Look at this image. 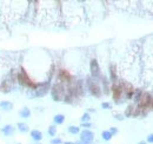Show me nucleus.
<instances>
[{"label":"nucleus","mask_w":153,"mask_h":144,"mask_svg":"<svg viewBox=\"0 0 153 144\" xmlns=\"http://www.w3.org/2000/svg\"><path fill=\"white\" fill-rule=\"evenodd\" d=\"M17 80H18V83H19L20 85H22V86H25V88H28V89H31L32 91L35 90V89L39 86V83H35L34 80H32L24 67H21L20 72L17 75Z\"/></svg>","instance_id":"obj_1"},{"label":"nucleus","mask_w":153,"mask_h":144,"mask_svg":"<svg viewBox=\"0 0 153 144\" xmlns=\"http://www.w3.org/2000/svg\"><path fill=\"white\" fill-rule=\"evenodd\" d=\"M51 95H52L53 101H56V102L63 101L64 97H65V95H66V89H65L64 84L60 83V82L56 83V84L51 88Z\"/></svg>","instance_id":"obj_2"},{"label":"nucleus","mask_w":153,"mask_h":144,"mask_svg":"<svg viewBox=\"0 0 153 144\" xmlns=\"http://www.w3.org/2000/svg\"><path fill=\"white\" fill-rule=\"evenodd\" d=\"M86 83H87V89H88V91L92 96H94L97 98L101 97V88H100V85L98 84L97 80H94L93 78H87Z\"/></svg>","instance_id":"obj_3"},{"label":"nucleus","mask_w":153,"mask_h":144,"mask_svg":"<svg viewBox=\"0 0 153 144\" xmlns=\"http://www.w3.org/2000/svg\"><path fill=\"white\" fill-rule=\"evenodd\" d=\"M89 71H91V78H93L94 80L101 78V71L97 59H92L89 62Z\"/></svg>","instance_id":"obj_4"},{"label":"nucleus","mask_w":153,"mask_h":144,"mask_svg":"<svg viewBox=\"0 0 153 144\" xmlns=\"http://www.w3.org/2000/svg\"><path fill=\"white\" fill-rule=\"evenodd\" d=\"M80 141L85 143H93L94 141V132L91 131L89 129H84L80 131Z\"/></svg>","instance_id":"obj_5"},{"label":"nucleus","mask_w":153,"mask_h":144,"mask_svg":"<svg viewBox=\"0 0 153 144\" xmlns=\"http://www.w3.org/2000/svg\"><path fill=\"white\" fill-rule=\"evenodd\" d=\"M111 91H112L113 99L115 101V103H118V102H119V99H120V97H121V95H123V92H124L121 84H119V83H114V84L112 85V88H111Z\"/></svg>","instance_id":"obj_6"},{"label":"nucleus","mask_w":153,"mask_h":144,"mask_svg":"<svg viewBox=\"0 0 153 144\" xmlns=\"http://www.w3.org/2000/svg\"><path fill=\"white\" fill-rule=\"evenodd\" d=\"M58 78L60 80V83H69L71 84L72 83V76L69 71L66 70H59L58 72Z\"/></svg>","instance_id":"obj_7"},{"label":"nucleus","mask_w":153,"mask_h":144,"mask_svg":"<svg viewBox=\"0 0 153 144\" xmlns=\"http://www.w3.org/2000/svg\"><path fill=\"white\" fill-rule=\"evenodd\" d=\"M15 127H13V125H11V124H6V125H4L2 128H1V132L5 135V136H12L14 132H15Z\"/></svg>","instance_id":"obj_8"},{"label":"nucleus","mask_w":153,"mask_h":144,"mask_svg":"<svg viewBox=\"0 0 153 144\" xmlns=\"http://www.w3.org/2000/svg\"><path fill=\"white\" fill-rule=\"evenodd\" d=\"M30 135H31V138L33 140V141H35L37 143H39L41 140H43V132L41 131H39V130H32L31 132H30Z\"/></svg>","instance_id":"obj_9"},{"label":"nucleus","mask_w":153,"mask_h":144,"mask_svg":"<svg viewBox=\"0 0 153 144\" xmlns=\"http://www.w3.org/2000/svg\"><path fill=\"white\" fill-rule=\"evenodd\" d=\"M0 109L4 111H11L13 109V103L9 101H1L0 102Z\"/></svg>","instance_id":"obj_10"},{"label":"nucleus","mask_w":153,"mask_h":144,"mask_svg":"<svg viewBox=\"0 0 153 144\" xmlns=\"http://www.w3.org/2000/svg\"><path fill=\"white\" fill-rule=\"evenodd\" d=\"M19 115H20V117H21V118L27 119V118H30V117H31V110H30L27 106H24V108H21V109H20Z\"/></svg>","instance_id":"obj_11"},{"label":"nucleus","mask_w":153,"mask_h":144,"mask_svg":"<svg viewBox=\"0 0 153 144\" xmlns=\"http://www.w3.org/2000/svg\"><path fill=\"white\" fill-rule=\"evenodd\" d=\"M11 83H12L11 80H4V82L1 83V89H2V92L8 93V92L12 90V84H11Z\"/></svg>","instance_id":"obj_12"},{"label":"nucleus","mask_w":153,"mask_h":144,"mask_svg":"<svg viewBox=\"0 0 153 144\" xmlns=\"http://www.w3.org/2000/svg\"><path fill=\"white\" fill-rule=\"evenodd\" d=\"M53 122H54L56 125H61V124H64V122H65V115H63V114L56 115V116L53 117Z\"/></svg>","instance_id":"obj_13"},{"label":"nucleus","mask_w":153,"mask_h":144,"mask_svg":"<svg viewBox=\"0 0 153 144\" xmlns=\"http://www.w3.org/2000/svg\"><path fill=\"white\" fill-rule=\"evenodd\" d=\"M110 78L113 82V84L117 83L118 77H117V70H115V66L114 65H110Z\"/></svg>","instance_id":"obj_14"},{"label":"nucleus","mask_w":153,"mask_h":144,"mask_svg":"<svg viewBox=\"0 0 153 144\" xmlns=\"http://www.w3.org/2000/svg\"><path fill=\"white\" fill-rule=\"evenodd\" d=\"M17 129H18L20 132H24V134L30 131V127H28L26 123H22V122L17 123Z\"/></svg>","instance_id":"obj_15"},{"label":"nucleus","mask_w":153,"mask_h":144,"mask_svg":"<svg viewBox=\"0 0 153 144\" xmlns=\"http://www.w3.org/2000/svg\"><path fill=\"white\" fill-rule=\"evenodd\" d=\"M112 137H113V135H112L108 130H104V131L101 132V138H102L104 141H106V142L111 141V140H112Z\"/></svg>","instance_id":"obj_16"},{"label":"nucleus","mask_w":153,"mask_h":144,"mask_svg":"<svg viewBox=\"0 0 153 144\" xmlns=\"http://www.w3.org/2000/svg\"><path fill=\"white\" fill-rule=\"evenodd\" d=\"M67 131L72 135H78V134H80V128L76 127V125H70L67 128Z\"/></svg>","instance_id":"obj_17"},{"label":"nucleus","mask_w":153,"mask_h":144,"mask_svg":"<svg viewBox=\"0 0 153 144\" xmlns=\"http://www.w3.org/2000/svg\"><path fill=\"white\" fill-rule=\"evenodd\" d=\"M134 106L133 105H128L127 108H126V111H125V116L126 117H131V116H133V114H134Z\"/></svg>","instance_id":"obj_18"},{"label":"nucleus","mask_w":153,"mask_h":144,"mask_svg":"<svg viewBox=\"0 0 153 144\" xmlns=\"http://www.w3.org/2000/svg\"><path fill=\"white\" fill-rule=\"evenodd\" d=\"M47 132L51 137H54L57 135V127L56 125H50L48 129H47Z\"/></svg>","instance_id":"obj_19"},{"label":"nucleus","mask_w":153,"mask_h":144,"mask_svg":"<svg viewBox=\"0 0 153 144\" xmlns=\"http://www.w3.org/2000/svg\"><path fill=\"white\" fill-rule=\"evenodd\" d=\"M80 121H81V123H89V121H91V115H89L88 112H85V114L81 116Z\"/></svg>","instance_id":"obj_20"},{"label":"nucleus","mask_w":153,"mask_h":144,"mask_svg":"<svg viewBox=\"0 0 153 144\" xmlns=\"http://www.w3.org/2000/svg\"><path fill=\"white\" fill-rule=\"evenodd\" d=\"M101 109H104V110H111L112 109V104L108 103V102H102L101 103Z\"/></svg>","instance_id":"obj_21"},{"label":"nucleus","mask_w":153,"mask_h":144,"mask_svg":"<svg viewBox=\"0 0 153 144\" xmlns=\"http://www.w3.org/2000/svg\"><path fill=\"white\" fill-rule=\"evenodd\" d=\"M50 143L51 144H63V140H61V138H52V140L50 141Z\"/></svg>","instance_id":"obj_22"},{"label":"nucleus","mask_w":153,"mask_h":144,"mask_svg":"<svg viewBox=\"0 0 153 144\" xmlns=\"http://www.w3.org/2000/svg\"><path fill=\"white\" fill-rule=\"evenodd\" d=\"M114 117H115V119H117V121H124L125 115H121V114H115V115H114Z\"/></svg>","instance_id":"obj_23"},{"label":"nucleus","mask_w":153,"mask_h":144,"mask_svg":"<svg viewBox=\"0 0 153 144\" xmlns=\"http://www.w3.org/2000/svg\"><path fill=\"white\" fill-rule=\"evenodd\" d=\"M108 131H110V132H111V134H112L113 136L118 134V129H117L115 127H112V128H110V129H108Z\"/></svg>","instance_id":"obj_24"},{"label":"nucleus","mask_w":153,"mask_h":144,"mask_svg":"<svg viewBox=\"0 0 153 144\" xmlns=\"http://www.w3.org/2000/svg\"><path fill=\"white\" fill-rule=\"evenodd\" d=\"M146 143H153V134H150L147 137H146Z\"/></svg>","instance_id":"obj_25"},{"label":"nucleus","mask_w":153,"mask_h":144,"mask_svg":"<svg viewBox=\"0 0 153 144\" xmlns=\"http://www.w3.org/2000/svg\"><path fill=\"white\" fill-rule=\"evenodd\" d=\"M91 127H92L91 122H89V123H81V128H86V129H88V128H91Z\"/></svg>","instance_id":"obj_26"},{"label":"nucleus","mask_w":153,"mask_h":144,"mask_svg":"<svg viewBox=\"0 0 153 144\" xmlns=\"http://www.w3.org/2000/svg\"><path fill=\"white\" fill-rule=\"evenodd\" d=\"M64 144H76V142H71V141H67V142H64Z\"/></svg>","instance_id":"obj_27"},{"label":"nucleus","mask_w":153,"mask_h":144,"mask_svg":"<svg viewBox=\"0 0 153 144\" xmlns=\"http://www.w3.org/2000/svg\"><path fill=\"white\" fill-rule=\"evenodd\" d=\"M138 144H147V143H146V142H139Z\"/></svg>","instance_id":"obj_28"},{"label":"nucleus","mask_w":153,"mask_h":144,"mask_svg":"<svg viewBox=\"0 0 153 144\" xmlns=\"http://www.w3.org/2000/svg\"><path fill=\"white\" fill-rule=\"evenodd\" d=\"M35 144H41V143H35Z\"/></svg>","instance_id":"obj_29"},{"label":"nucleus","mask_w":153,"mask_h":144,"mask_svg":"<svg viewBox=\"0 0 153 144\" xmlns=\"http://www.w3.org/2000/svg\"><path fill=\"white\" fill-rule=\"evenodd\" d=\"M17 144H21V143H17Z\"/></svg>","instance_id":"obj_30"}]
</instances>
